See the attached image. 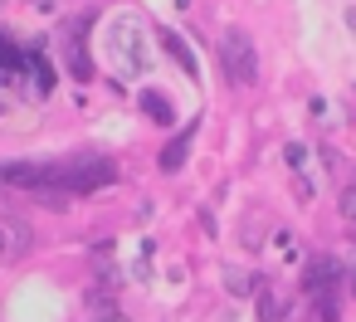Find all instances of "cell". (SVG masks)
Returning a JSON list of instances; mask_svg holds the SVG:
<instances>
[{
	"instance_id": "obj_11",
	"label": "cell",
	"mask_w": 356,
	"mask_h": 322,
	"mask_svg": "<svg viewBox=\"0 0 356 322\" xmlns=\"http://www.w3.org/2000/svg\"><path fill=\"white\" fill-rule=\"evenodd\" d=\"M283 156H288V166H302V161H307V152H302L298 142H288V152H283Z\"/></svg>"
},
{
	"instance_id": "obj_6",
	"label": "cell",
	"mask_w": 356,
	"mask_h": 322,
	"mask_svg": "<svg viewBox=\"0 0 356 322\" xmlns=\"http://www.w3.org/2000/svg\"><path fill=\"white\" fill-rule=\"evenodd\" d=\"M20 74H25V45L10 30H0V83H15Z\"/></svg>"
},
{
	"instance_id": "obj_3",
	"label": "cell",
	"mask_w": 356,
	"mask_h": 322,
	"mask_svg": "<svg viewBox=\"0 0 356 322\" xmlns=\"http://www.w3.org/2000/svg\"><path fill=\"white\" fill-rule=\"evenodd\" d=\"M302 288H307V298H312V312H317L322 322H337V293L346 288V268H341L332 254H317V259L307 264Z\"/></svg>"
},
{
	"instance_id": "obj_8",
	"label": "cell",
	"mask_w": 356,
	"mask_h": 322,
	"mask_svg": "<svg viewBox=\"0 0 356 322\" xmlns=\"http://www.w3.org/2000/svg\"><path fill=\"white\" fill-rule=\"evenodd\" d=\"M191 137H195V127H186V132L156 156V166H161V171H181V166H186V152H191Z\"/></svg>"
},
{
	"instance_id": "obj_10",
	"label": "cell",
	"mask_w": 356,
	"mask_h": 322,
	"mask_svg": "<svg viewBox=\"0 0 356 322\" xmlns=\"http://www.w3.org/2000/svg\"><path fill=\"white\" fill-rule=\"evenodd\" d=\"M225 288H229V293H239V298H244V293H254V278H249V273H244V268H225Z\"/></svg>"
},
{
	"instance_id": "obj_1",
	"label": "cell",
	"mask_w": 356,
	"mask_h": 322,
	"mask_svg": "<svg viewBox=\"0 0 356 322\" xmlns=\"http://www.w3.org/2000/svg\"><path fill=\"white\" fill-rule=\"evenodd\" d=\"M118 176V166L108 156H74V161H6L0 166V186L15 191H69V195H88L98 186H108Z\"/></svg>"
},
{
	"instance_id": "obj_9",
	"label": "cell",
	"mask_w": 356,
	"mask_h": 322,
	"mask_svg": "<svg viewBox=\"0 0 356 322\" xmlns=\"http://www.w3.org/2000/svg\"><path fill=\"white\" fill-rule=\"evenodd\" d=\"M156 40H161V49H166V54L186 69V74H195V59H191V49H186V40H181L176 30H156Z\"/></svg>"
},
{
	"instance_id": "obj_5",
	"label": "cell",
	"mask_w": 356,
	"mask_h": 322,
	"mask_svg": "<svg viewBox=\"0 0 356 322\" xmlns=\"http://www.w3.org/2000/svg\"><path fill=\"white\" fill-rule=\"evenodd\" d=\"M25 74H30V93H40V98H49V93H54V83H59V79H54V64L44 59V49H40V45H30V49H25Z\"/></svg>"
},
{
	"instance_id": "obj_7",
	"label": "cell",
	"mask_w": 356,
	"mask_h": 322,
	"mask_svg": "<svg viewBox=\"0 0 356 322\" xmlns=\"http://www.w3.org/2000/svg\"><path fill=\"white\" fill-rule=\"evenodd\" d=\"M142 113H147L156 127H171V122H176V113H171V98H166V93H156V88H147V93H142Z\"/></svg>"
},
{
	"instance_id": "obj_12",
	"label": "cell",
	"mask_w": 356,
	"mask_h": 322,
	"mask_svg": "<svg viewBox=\"0 0 356 322\" xmlns=\"http://www.w3.org/2000/svg\"><path fill=\"white\" fill-rule=\"evenodd\" d=\"M341 215H346V220H356V191H346V195H341Z\"/></svg>"
},
{
	"instance_id": "obj_15",
	"label": "cell",
	"mask_w": 356,
	"mask_h": 322,
	"mask_svg": "<svg viewBox=\"0 0 356 322\" xmlns=\"http://www.w3.org/2000/svg\"><path fill=\"white\" fill-rule=\"evenodd\" d=\"M0 254H6V225H0Z\"/></svg>"
},
{
	"instance_id": "obj_4",
	"label": "cell",
	"mask_w": 356,
	"mask_h": 322,
	"mask_svg": "<svg viewBox=\"0 0 356 322\" xmlns=\"http://www.w3.org/2000/svg\"><path fill=\"white\" fill-rule=\"evenodd\" d=\"M220 69L234 88H254L259 83V54H254V40L244 30H229L220 40Z\"/></svg>"
},
{
	"instance_id": "obj_13",
	"label": "cell",
	"mask_w": 356,
	"mask_h": 322,
	"mask_svg": "<svg viewBox=\"0 0 356 322\" xmlns=\"http://www.w3.org/2000/svg\"><path fill=\"white\" fill-rule=\"evenodd\" d=\"M30 6H35V10H59L64 0H30Z\"/></svg>"
},
{
	"instance_id": "obj_2",
	"label": "cell",
	"mask_w": 356,
	"mask_h": 322,
	"mask_svg": "<svg viewBox=\"0 0 356 322\" xmlns=\"http://www.w3.org/2000/svg\"><path fill=\"white\" fill-rule=\"evenodd\" d=\"M147 30H142V20L137 15H118L113 25H108V59H113V69H118V79H137L147 64H152V49H147V40H142Z\"/></svg>"
},
{
	"instance_id": "obj_14",
	"label": "cell",
	"mask_w": 356,
	"mask_h": 322,
	"mask_svg": "<svg viewBox=\"0 0 356 322\" xmlns=\"http://www.w3.org/2000/svg\"><path fill=\"white\" fill-rule=\"evenodd\" d=\"M346 288H351V293H356V264H351V268H346Z\"/></svg>"
}]
</instances>
